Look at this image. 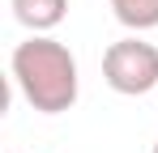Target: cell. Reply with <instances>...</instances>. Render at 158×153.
Listing matches in <instances>:
<instances>
[{
	"label": "cell",
	"instance_id": "obj_4",
	"mask_svg": "<svg viewBox=\"0 0 158 153\" xmlns=\"http://www.w3.org/2000/svg\"><path fill=\"white\" fill-rule=\"evenodd\" d=\"M111 4V13H115V22L128 26V30H154L158 26V0H107Z\"/></svg>",
	"mask_w": 158,
	"mask_h": 153
},
{
	"label": "cell",
	"instance_id": "obj_3",
	"mask_svg": "<svg viewBox=\"0 0 158 153\" xmlns=\"http://www.w3.org/2000/svg\"><path fill=\"white\" fill-rule=\"evenodd\" d=\"M13 4V17L26 26L30 34H47L64 22L69 13V0H9Z\"/></svg>",
	"mask_w": 158,
	"mask_h": 153
},
{
	"label": "cell",
	"instance_id": "obj_2",
	"mask_svg": "<svg viewBox=\"0 0 158 153\" xmlns=\"http://www.w3.org/2000/svg\"><path fill=\"white\" fill-rule=\"evenodd\" d=\"M103 81L115 94H124V98L158 89V47L137 38V34L111 43L107 55H103Z\"/></svg>",
	"mask_w": 158,
	"mask_h": 153
},
{
	"label": "cell",
	"instance_id": "obj_5",
	"mask_svg": "<svg viewBox=\"0 0 158 153\" xmlns=\"http://www.w3.org/2000/svg\"><path fill=\"white\" fill-rule=\"evenodd\" d=\"M154 153H158V145H154Z\"/></svg>",
	"mask_w": 158,
	"mask_h": 153
},
{
	"label": "cell",
	"instance_id": "obj_1",
	"mask_svg": "<svg viewBox=\"0 0 158 153\" xmlns=\"http://www.w3.org/2000/svg\"><path fill=\"white\" fill-rule=\"evenodd\" d=\"M9 68H13V81H17L22 98L39 115H60L77 102V89H81L77 60L64 43H56L47 34H30L26 43H17Z\"/></svg>",
	"mask_w": 158,
	"mask_h": 153
}]
</instances>
